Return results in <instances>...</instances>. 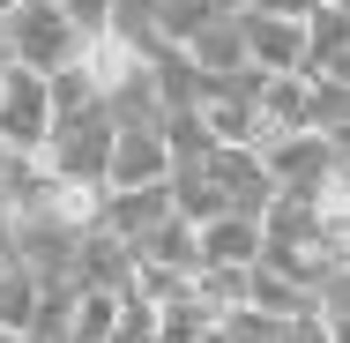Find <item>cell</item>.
Returning <instances> with one entry per match:
<instances>
[{
    "instance_id": "cell-1",
    "label": "cell",
    "mask_w": 350,
    "mask_h": 343,
    "mask_svg": "<svg viewBox=\"0 0 350 343\" xmlns=\"http://www.w3.org/2000/svg\"><path fill=\"white\" fill-rule=\"evenodd\" d=\"M261 164H269L276 194L321 202V194L336 187V172H343V149L321 135V127H306V135H269V142H261Z\"/></svg>"
},
{
    "instance_id": "cell-2",
    "label": "cell",
    "mask_w": 350,
    "mask_h": 343,
    "mask_svg": "<svg viewBox=\"0 0 350 343\" xmlns=\"http://www.w3.org/2000/svg\"><path fill=\"white\" fill-rule=\"evenodd\" d=\"M8 45H15V68H68L75 53H82V23H75L60 0H23L15 15H8Z\"/></svg>"
},
{
    "instance_id": "cell-3",
    "label": "cell",
    "mask_w": 350,
    "mask_h": 343,
    "mask_svg": "<svg viewBox=\"0 0 350 343\" xmlns=\"http://www.w3.org/2000/svg\"><path fill=\"white\" fill-rule=\"evenodd\" d=\"M112 105H90V112H68V120H53V142H45V164L60 172V179H97L105 187V172H112Z\"/></svg>"
},
{
    "instance_id": "cell-4",
    "label": "cell",
    "mask_w": 350,
    "mask_h": 343,
    "mask_svg": "<svg viewBox=\"0 0 350 343\" xmlns=\"http://www.w3.org/2000/svg\"><path fill=\"white\" fill-rule=\"evenodd\" d=\"M0 142L15 157H45V142H53V82L38 68L0 75Z\"/></svg>"
},
{
    "instance_id": "cell-5",
    "label": "cell",
    "mask_w": 350,
    "mask_h": 343,
    "mask_svg": "<svg viewBox=\"0 0 350 343\" xmlns=\"http://www.w3.org/2000/svg\"><path fill=\"white\" fill-rule=\"evenodd\" d=\"M209 179H216V194H224V209L261 216V209L276 202V179H269V164H261V149L216 142V149H209Z\"/></svg>"
},
{
    "instance_id": "cell-6",
    "label": "cell",
    "mask_w": 350,
    "mask_h": 343,
    "mask_svg": "<svg viewBox=\"0 0 350 343\" xmlns=\"http://www.w3.org/2000/svg\"><path fill=\"white\" fill-rule=\"evenodd\" d=\"M246 23V68L261 75H306V23L298 15H239Z\"/></svg>"
},
{
    "instance_id": "cell-7",
    "label": "cell",
    "mask_w": 350,
    "mask_h": 343,
    "mask_svg": "<svg viewBox=\"0 0 350 343\" xmlns=\"http://www.w3.org/2000/svg\"><path fill=\"white\" fill-rule=\"evenodd\" d=\"M112 127H120V120H112ZM157 179H172L164 120H157V127H120V135H112V172H105V187H157Z\"/></svg>"
},
{
    "instance_id": "cell-8",
    "label": "cell",
    "mask_w": 350,
    "mask_h": 343,
    "mask_svg": "<svg viewBox=\"0 0 350 343\" xmlns=\"http://www.w3.org/2000/svg\"><path fill=\"white\" fill-rule=\"evenodd\" d=\"M164 216H179V209H172V179H157V187H105V216H97V224L135 246V239H149Z\"/></svg>"
},
{
    "instance_id": "cell-9",
    "label": "cell",
    "mask_w": 350,
    "mask_h": 343,
    "mask_svg": "<svg viewBox=\"0 0 350 343\" xmlns=\"http://www.w3.org/2000/svg\"><path fill=\"white\" fill-rule=\"evenodd\" d=\"M127 276H135V246H127L120 231L90 224V231L75 239V283H82V291H127Z\"/></svg>"
},
{
    "instance_id": "cell-10",
    "label": "cell",
    "mask_w": 350,
    "mask_h": 343,
    "mask_svg": "<svg viewBox=\"0 0 350 343\" xmlns=\"http://www.w3.org/2000/svg\"><path fill=\"white\" fill-rule=\"evenodd\" d=\"M194 231H202V269H254L261 262V216H246V209H224Z\"/></svg>"
},
{
    "instance_id": "cell-11",
    "label": "cell",
    "mask_w": 350,
    "mask_h": 343,
    "mask_svg": "<svg viewBox=\"0 0 350 343\" xmlns=\"http://www.w3.org/2000/svg\"><path fill=\"white\" fill-rule=\"evenodd\" d=\"M261 120H269V135H306L313 127V75H261Z\"/></svg>"
},
{
    "instance_id": "cell-12",
    "label": "cell",
    "mask_w": 350,
    "mask_h": 343,
    "mask_svg": "<svg viewBox=\"0 0 350 343\" xmlns=\"http://www.w3.org/2000/svg\"><path fill=\"white\" fill-rule=\"evenodd\" d=\"M239 15H246V8H239ZM239 15L209 23V30H202V38H187L179 53H187L202 75H246V23H239Z\"/></svg>"
},
{
    "instance_id": "cell-13",
    "label": "cell",
    "mask_w": 350,
    "mask_h": 343,
    "mask_svg": "<svg viewBox=\"0 0 350 343\" xmlns=\"http://www.w3.org/2000/svg\"><path fill=\"white\" fill-rule=\"evenodd\" d=\"M135 262H157V269H179V276H202V231L187 216H164L149 239H135Z\"/></svg>"
},
{
    "instance_id": "cell-14",
    "label": "cell",
    "mask_w": 350,
    "mask_h": 343,
    "mask_svg": "<svg viewBox=\"0 0 350 343\" xmlns=\"http://www.w3.org/2000/svg\"><path fill=\"white\" fill-rule=\"evenodd\" d=\"M246 0H157V30H164V45H187V38H202L209 23L224 15H239Z\"/></svg>"
},
{
    "instance_id": "cell-15",
    "label": "cell",
    "mask_w": 350,
    "mask_h": 343,
    "mask_svg": "<svg viewBox=\"0 0 350 343\" xmlns=\"http://www.w3.org/2000/svg\"><path fill=\"white\" fill-rule=\"evenodd\" d=\"M38 306H45V283L23 269V262H8L0 269V336H30Z\"/></svg>"
},
{
    "instance_id": "cell-16",
    "label": "cell",
    "mask_w": 350,
    "mask_h": 343,
    "mask_svg": "<svg viewBox=\"0 0 350 343\" xmlns=\"http://www.w3.org/2000/svg\"><path fill=\"white\" fill-rule=\"evenodd\" d=\"M313 321H321L328 343H350V262H336V269L313 283Z\"/></svg>"
},
{
    "instance_id": "cell-17",
    "label": "cell",
    "mask_w": 350,
    "mask_h": 343,
    "mask_svg": "<svg viewBox=\"0 0 350 343\" xmlns=\"http://www.w3.org/2000/svg\"><path fill=\"white\" fill-rule=\"evenodd\" d=\"M313 127L336 142V149H350V82H336V75H313Z\"/></svg>"
},
{
    "instance_id": "cell-18",
    "label": "cell",
    "mask_w": 350,
    "mask_h": 343,
    "mask_svg": "<svg viewBox=\"0 0 350 343\" xmlns=\"http://www.w3.org/2000/svg\"><path fill=\"white\" fill-rule=\"evenodd\" d=\"M105 343H164V336H157V306L127 291V298H120V321H112V336H105Z\"/></svg>"
},
{
    "instance_id": "cell-19",
    "label": "cell",
    "mask_w": 350,
    "mask_h": 343,
    "mask_svg": "<svg viewBox=\"0 0 350 343\" xmlns=\"http://www.w3.org/2000/svg\"><path fill=\"white\" fill-rule=\"evenodd\" d=\"M60 8H68L75 23H82V38H97V30L112 23V0H60Z\"/></svg>"
},
{
    "instance_id": "cell-20",
    "label": "cell",
    "mask_w": 350,
    "mask_h": 343,
    "mask_svg": "<svg viewBox=\"0 0 350 343\" xmlns=\"http://www.w3.org/2000/svg\"><path fill=\"white\" fill-rule=\"evenodd\" d=\"M246 8H254V15H298V23H306L321 0H246Z\"/></svg>"
},
{
    "instance_id": "cell-21",
    "label": "cell",
    "mask_w": 350,
    "mask_h": 343,
    "mask_svg": "<svg viewBox=\"0 0 350 343\" xmlns=\"http://www.w3.org/2000/svg\"><path fill=\"white\" fill-rule=\"evenodd\" d=\"M313 75H336V82H350V53H336L328 68H313Z\"/></svg>"
},
{
    "instance_id": "cell-22",
    "label": "cell",
    "mask_w": 350,
    "mask_h": 343,
    "mask_svg": "<svg viewBox=\"0 0 350 343\" xmlns=\"http://www.w3.org/2000/svg\"><path fill=\"white\" fill-rule=\"evenodd\" d=\"M15 68V45H8V15H0V75Z\"/></svg>"
},
{
    "instance_id": "cell-23",
    "label": "cell",
    "mask_w": 350,
    "mask_h": 343,
    "mask_svg": "<svg viewBox=\"0 0 350 343\" xmlns=\"http://www.w3.org/2000/svg\"><path fill=\"white\" fill-rule=\"evenodd\" d=\"M321 8H336V15H350V0H321Z\"/></svg>"
},
{
    "instance_id": "cell-24",
    "label": "cell",
    "mask_w": 350,
    "mask_h": 343,
    "mask_svg": "<svg viewBox=\"0 0 350 343\" xmlns=\"http://www.w3.org/2000/svg\"><path fill=\"white\" fill-rule=\"evenodd\" d=\"M8 157H15V149H8V142H0V172H8Z\"/></svg>"
},
{
    "instance_id": "cell-25",
    "label": "cell",
    "mask_w": 350,
    "mask_h": 343,
    "mask_svg": "<svg viewBox=\"0 0 350 343\" xmlns=\"http://www.w3.org/2000/svg\"><path fill=\"white\" fill-rule=\"evenodd\" d=\"M0 343H23V336H0Z\"/></svg>"
}]
</instances>
